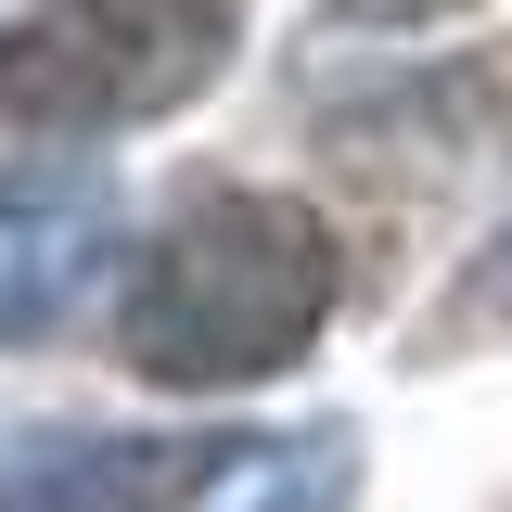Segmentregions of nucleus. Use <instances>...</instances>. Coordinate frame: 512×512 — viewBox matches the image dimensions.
<instances>
[{"instance_id":"1","label":"nucleus","mask_w":512,"mask_h":512,"mask_svg":"<svg viewBox=\"0 0 512 512\" xmlns=\"http://www.w3.org/2000/svg\"><path fill=\"white\" fill-rule=\"evenodd\" d=\"M333 295H346V256L308 192H205L141 256L116 346L154 384H269L320 346Z\"/></svg>"},{"instance_id":"2","label":"nucleus","mask_w":512,"mask_h":512,"mask_svg":"<svg viewBox=\"0 0 512 512\" xmlns=\"http://www.w3.org/2000/svg\"><path fill=\"white\" fill-rule=\"evenodd\" d=\"M231 39H244V0H26L0 26V116L77 128V141L180 116L231 64Z\"/></svg>"},{"instance_id":"3","label":"nucleus","mask_w":512,"mask_h":512,"mask_svg":"<svg viewBox=\"0 0 512 512\" xmlns=\"http://www.w3.org/2000/svg\"><path fill=\"white\" fill-rule=\"evenodd\" d=\"M116 244V180L90 154H13L0 167V333H52Z\"/></svg>"},{"instance_id":"4","label":"nucleus","mask_w":512,"mask_h":512,"mask_svg":"<svg viewBox=\"0 0 512 512\" xmlns=\"http://www.w3.org/2000/svg\"><path fill=\"white\" fill-rule=\"evenodd\" d=\"M231 461H244V448H218V436H103V448L26 461V474L0 487V512H192Z\"/></svg>"},{"instance_id":"5","label":"nucleus","mask_w":512,"mask_h":512,"mask_svg":"<svg viewBox=\"0 0 512 512\" xmlns=\"http://www.w3.org/2000/svg\"><path fill=\"white\" fill-rule=\"evenodd\" d=\"M512 333V218L487 231V244L461 256V282H448V308L423 320V359H461V346H500Z\"/></svg>"},{"instance_id":"6","label":"nucleus","mask_w":512,"mask_h":512,"mask_svg":"<svg viewBox=\"0 0 512 512\" xmlns=\"http://www.w3.org/2000/svg\"><path fill=\"white\" fill-rule=\"evenodd\" d=\"M244 512H346V436H320V448H244Z\"/></svg>"}]
</instances>
